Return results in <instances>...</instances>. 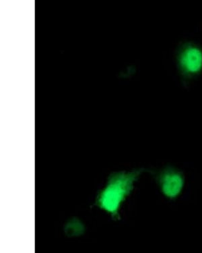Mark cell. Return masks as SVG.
Instances as JSON below:
<instances>
[{
  "label": "cell",
  "instance_id": "cell-2",
  "mask_svg": "<svg viewBox=\"0 0 202 253\" xmlns=\"http://www.w3.org/2000/svg\"><path fill=\"white\" fill-rule=\"evenodd\" d=\"M159 184L165 197L174 199L179 197L183 191L184 178L180 171L168 168L160 175Z\"/></svg>",
  "mask_w": 202,
  "mask_h": 253
},
{
  "label": "cell",
  "instance_id": "cell-3",
  "mask_svg": "<svg viewBox=\"0 0 202 253\" xmlns=\"http://www.w3.org/2000/svg\"><path fill=\"white\" fill-rule=\"evenodd\" d=\"M181 64L189 72L196 73L202 66V53L196 48H190L183 53Z\"/></svg>",
  "mask_w": 202,
  "mask_h": 253
},
{
  "label": "cell",
  "instance_id": "cell-1",
  "mask_svg": "<svg viewBox=\"0 0 202 253\" xmlns=\"http://www.w3.org/2000/svg\"><path fill=\"white\" fill-rule=\"evenodd\" d=\"M140 173V171H134L112 175L105 188L99 194L97 206L116 217L121 203L131 193Z\"/></svg>",
  "mask_w": 202,
  "mask_h": 253
}]
</instances>
